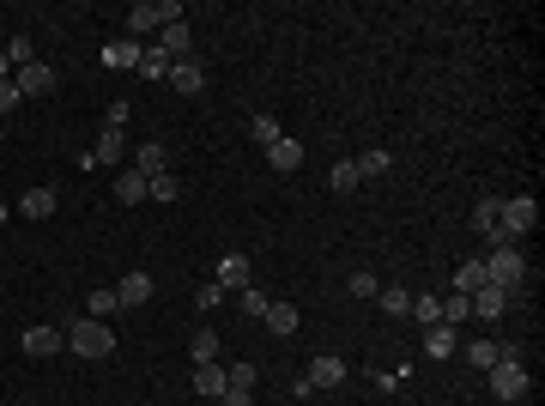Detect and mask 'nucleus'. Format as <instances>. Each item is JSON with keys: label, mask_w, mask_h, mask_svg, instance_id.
I'll return each mask as SVG.
<instances>
[{"label": "nucleus", "mask_w": 545, "mask_h": 406, "mask_svg": "<svg viewBox=\"0 0 545 406\" xmlns=\"http://www.w3.org/2000/svg\"><path fill=\"white\" fill-rule=\"evenodd\" d=\"M67 352L73 358H109V352H115V334H109L103 322H91V315H79L67 328Z\"/></svg>", "instance_id": "1"}, {"label": "nucleus", "mask_w": 545, "mask_h": 406, "mask_svg": "<svg viewBox=\"0 0 545 406\" xmlns=\"http://www.w3.org/2000/svg\"><path fill=\"white\" fill-rule=\"evenodd\" d=\"M485 285H503V291H521V285H527V261H521V249H497V255H491V261H485Z\"/></svg>", "instance_id": "2"}, {"label": "nucleus", "mask_w": 545, "mask_h": 406, "mask_svg": "<svg viewBox=\"0 0 545 406\" xmlns=\"http://www.w3.org/2000/svg\"><path fill=\"white\" fill-rule=\"evenodd\" d=\"M485 376H491V394H497V401H521V394H527V364H521L515 352H503Z\"/></svg>", "instance_id": "3"}, {"label": "nucleus", "mask_w": 545, "mask_h": 406, "mask_svg": "<svg viewBox=\"0 0 545 406\" xmlns=\"http://www.w3.org/2000/svg\"><path fill=\"white\" fill-rule=\"evenodd\" d=\"M533 225H540V206H533V195H515V201H503V212H497V231H503L509 243L527 237Z\"/></svg>", "instance_id": "4"}, {"label": "nucleus", "mask_w": 545, "mask_h": 406, "mask_svg": "<svg viewBox=\"0 0 545 406\" xmlns=\"http://www.w3.org/2000/svg\"><path fill=\"white\" fill-rule=\"evenodd\" d=\"M176 19H182V6H176V0H152V6L139 0L134 12H128V31L146 36V31H164V25H176Z\"/></svg>", "instance_id": "5"}, {"label": "nucleus", "mask_w": 545, "mask_h": 406, "mask_svg": "<svg viewBox=\"0 0 545 406\" xmlns=\"http://www.w3.org/2000/svg\"><path fill=\"white\" fill-rule=\"evenodd\" d=\"M515 298H521V291H515ZM515 298H509V291H503V285H478L473 298H467V309H473L478 322H503Z\"/></svg>", "instance_id": "6"}, {"label": "nucleus", "mask_w": 545, "mask_h": 406, "mask_svg": "<svg viewBox=\"0 0 545 406\" xmlns=\"http://www.w3.org/2000/svg\"><path fill=\"white\" fill-rule=\"evenodd\" d=\"M212 285L231 298V291H242L249 285V255H218V267H212Z\"/></svg>", "instance_id": "7"}, {"label": "nucleus", "mask_w": 545, "mask_h": 406, "mask_svg": "<svg viewBox=\"0 0 545 406\" xmlns=\"http://www.w3.org/2000/svg\"><path fill=\"white\" fill-rule=\"evenodd\" d=\"M12 85H19V98H43V92H55V68L31 61V68H19V73H12Z\"/></svg>", "instance_id": "8"}, {"label": "nucleus", "mask_w": 545, "mask_h": 406, "mask_svg": "<svg viewBox=\"0 0 545 406\" xmlns=\"http://www.w3.org/2000/svg\"><path fill=\"white\" fill-rule=\"evenodd\" d=\"M158 49H164L170 61H188V55H194V31L176 19V25H164V31H158Z\"/></svg>", "instance_id": "9"}, {"label": "nucleus", "mask_w": 545, "mask_h": 406, "mask_svg": "<svg viewBox=\"0 0 545 406\" xmlns=\"http://www.w3.org/2000/svg\"><path fill=\"white\" fill-rule=\"evenodd\" d=\"M61 346H67L61 328H25V352H31V358H55Z\"/></svg>", "instance_id": "10"}, {"label": "nucleus", "mask_w": 545, "mask_h": 406, "mask_svg": "<svg viewBox=\"0 0 545 406\" xmlns=\"http://www.w3.org/2000/svg\"><path fill=\"white\" fill-rule=\"evenodd\" d=\"M170 85L182 92V98H194V92H206V68L188 55V61H176V68H170Z\"/></svg>", "instance_id": "11"}, {"label": "nucleus", "mask_w": 545, "mask_h": 406, "mask_svg": "<svg viewBox=\"0 0 545 406\" xmlns=\"http://www.w3.org/2000/svg\"><path fill=\"white\" fill-rule=\"evenodd\" d=\"M103 68H122V73H139V43L134 36H115L109 49H103Z\"/></svg>", "instance_id": "12"}, {"label": "nucleus", "mask_w": 545, "mask_h": 406, "mask_svg": "<svg viewBox=\"0 0 545 406\" xmlns=\"http://www.w3.org/2000/svg\"><path fill=\"white\" fill-rule=\"evenodd\" d=\"M231 382H225V364H194V394L201 401H218Z\"/></svg>", "instance_id": "13"}, {"label": "nucleus", "mask_w": 545, "mask_h": 406, "mask_svg": "<svg viewBox=\"0 0 545 406\" xmlns=\"http://www.w3.org/2000/svg\"><path fill=\"white\" fill-rule=\"evenodd\" d=\"M115 298H122V309H139L152 298V273H128V279L115 285Z\"/></svg>", "instance_id": "14"}, {"label": "nucleus", "mask_w": 545, "mask_h": 406, "mask_svg": "<svg viewBox=\"0 0 545 406\" xmlns=\"http://www.w3.org/2000/svg\"><path fill=\"white\" fill-rule=\"evenodd\" d=\"M334 382H345L340 358H328V352H321V358H309V388H334Z\"/></svg>", "instance_id": "15"}, {"label": "nucleus", "mask_w": 545, "mask_h": 406, "mask_svg": "<svg viewBox=\"0 0 545 406\" xmlns=\"http://www.w3.org/2000/svg\"><path fill=\"white\" fill-rule=\"evenodd\" d=\"M267 164H272V170H304V146H297V139H285V134H279V139H272V146H267Z\"/></svg>", "instance_id": "16"}, {"label": "nucleus", "mask_w": 545, "mask_h": 406, "mask_svg": "<svg viewBox=\"0 0 545 406\" xmlns=\"http://www.w3.org/2000/svg\"><path fill=\"white\" fill-rule=\"evenodd\" d=\"M91 158H98V164H122V158H128V134L103 128V134H98V146H91Z\"/></svg>", "instance_id": "17"}, {"label": "nucleus", "mask_w": 545, "mask_h": 406, "mask_svg": "<svg viewBox=\"0 0 545 406\" xmlns=\"http://www.w3.org/2000/svg\"><path fill=\"white\" fill-rule=\"evenodd\" d=\"M134 170L146 176V182H152V176H164V139H146V146L134 152Z\"/></svg>", "instance_id": "18"}, {"label": "nucleus", "mask_w": 545, "mask_h": 406, "mask_svg": "<svg viewBox=\"0 0 545 406\" xmlns=\"http://www.w3.org/2000/svg\"><path fill=\"white\" fill-rule=\"evenodd\" d=\"M146 188H152V182H146L139 170H122V176H115V201H122V206H139V201H146Z\"/></svg>", "instance_id": "19"}, {"label": "nucleus", "mask_w": 545, "mask_h": 406, "mask_svg": "<svg viewBox=\"0 0 545 406\" xmlns=\"http://www.w3.org/2000/svg\"><path fill=\"white\" fill-rule=\"evenodd\" d=\"M454 346H461L454 328H443V322H437V328H424V358H454Z\"/></svg>", "instance_id": "20"}, {"label": "nucleus", "mask_w": 545, "mask_h": 406, "mask_svg": "<svg viewBox=\"0 0 545 406\" xmlns=\"http://www.w3.org/2000/svg\"><path fill=\"white\" fill-rule=\"evenodd\" d=\"M19 212H25V219H49V212H55V188H43V182H36V188H25Z\"/></svg>", "instance_id": "21"}, {"label": "nucleus", "mask_w": 545, "mask_h": 406, "mask_svg": "<svg viewBox=\"0 0 545 406\" xmlns=\"http://www.w3.org/2000/svg\"><path fill=\"white\" fill-rule=\"evenodd\" d=\"M503 352H509L503 339H473V346H467V364H473V370H491V364H497Z\"/></svg>", "instance_id": "22"}, {"label": "nucleus", "mask_w": 545, "mask_h": 406, "mask_svg": "<svg viewBox=\"0 0 545 406\" xmlns=\"http://www.w3.org/2000/svg\"><path fill=\"white\" fill-rule=\"evenodd\" d=\"M261 322H267V328H272L279 339H291V334H297V309H291V304H267V315H261Z\"/></svg>", "instance_id": "23"}, {"label": "nucleus", "mask_w": 545, "mask_h": 406, "mask_svg": "<svg viewBox=\"0 0 545 406\" xmlns=\"http://www.w3.org/2000/svg\"><path fill=\"white\" fill-rule=\"evenodd\" d=\"M170 55H164V49H158V43H152V49H139V73H146V79H170Z\"/></svg>", "instance_id": "24"}, {"label": "nucleus", "mask_w": 545, "mask_h": 406, "mask_svg": "<svg viewBox=\"0 0 545 406\" xmlns=\"http://www.w3.org/2000/svg\"><path fill=\"white\" fill-rule=\"evenodd\" d=\"M478 285H485V261H461V267H454V291H461V298H473Z\"/></svg>", "instance_id": "25"}, {"label": "nucleus", "mask_w": 545, "mask_h": 406, "mask_svg": "<svg viewBox=\"0 0 545 406\" xmlns=\"http://www.w3.org/2000/svg\"><path fill=\"white\" fill-rule=\"evenodd\" d=\"M328 182H334V195H351V188H358L364 176H358V164H351V158H340V164L328 170Z\"/></svg>", "instance_id": "26"}, {"label": "nucleus", "mask_w": 545, "mask_h": 406, "mask_svg": "<svg viewBox=\"0 0 545 406\" xmlns=\"http://www.w3.org/2000/svg\"><path fill=\"white\" fill-rule=\"evenodd\" d=\"M267 304H272V298L261 291V285H242V291H237V309H242V315H267Z\"/></svg>", "instance_id": "27"}, {"label": "nucleus", "mask_w": 545, "mask_h": 406, "mask_svg": "<svg viewBox=\"0 0 545 406\" xmlns=\"http://www.w3.org/2000/svg\"><path fill=\"white\" fill-rule=\"evenodd\" d=\"M407 315H418L424 328H437V322H443V298H412V309H407Z\"/></svg>", "instance_id": "28"}, {"label": "nucleus", "mask_w": 545, "mask_h": 406, "mask_svg": "<svg viewBox=\"0 0 545 406\" xmlns=\"http://www.w3.org/2000/svg\"><path fill=\"white\" fill-rule=\"evenodd\" d=\"M497 212H503V201H478V212H473V231H478V237H491V231H497Z\"/></svg>", "instance_id": "29"}, {"label": "nucleus", "mask_w": 545, "mask_h": 406, "mask_svg": "<svg viewBox=\"0 0 545 406\" xmlns=\"http://www.w3.org/2000/svg\"><path fill=\"white\" fill-rule=\"evenodd\" d=\"M351 164H358V176H388V164H394V158H388V152L375 146V152H364V158H351Z\"/></svg>", "instance_id": "30"}, {"label": "nucleus", "mask_w": 545, "mask_h": 406, "mask_svg": "<svg viewBox=\"0 0 545 406\" xmlns=\"http://www.w3.org/2000/svg\"><path fill=\"white\" fill-rule=\"evenodd\" d=\"M467 315H473V309H467V298H461V291H448V298H443V328H461Z\"/></svg>", "instance_id": "31"}, {"label": "nucleus", "mask_w": 545, "mask_h": 406, "mask_svg": "<svg viewBox=\"0 0 545 406\" xmlns=\"http://www.w3.org/2000/svg\"><path fill=\"white\" fill-rule=\"evenodd\" d=\"M194 364H218V334H212V328L194 334Z\"/></svg>", "instance_id": "32"}, {"label": "nucleus", "mask_w": 545, "mask_h": 406, "mask_svg": "<svg viewBox=\"0 0 545 406\" xmlns=\"http://www.w3.org/2000/svg\"><path fill=\"white\" fill-rule=\"evenodd\" d=\"M6 61H12V68H31V61H36V43H31V36H12V43H6Z\"/></svg>", "instance_id": "33"}, {"label": "nucleus", "mask_w": 545, "mask_h": 406, "mask_svg": "<svg viewBox=\"0 0 545 406\" xmlns=\"http://www.w3.org/2000/svg\"><path fill=\"white\" fill-rule=\"evenodd\" d=\"M255 364H249V358H237V364H231V370H225V382H231V388H242V394H249V388H255Z\"/></svg>", "instance_id": "34"}, {"label": "nucleus", "mask_w": 545, "mask_h": 406, "mask_svg": "<svg viewBox=\"0 0 545 406\" xmlns=\"http://www.w3.org/2000/svg\"><path fill=\"white\" fill-rule=\"evenodd\" d=\"M375 298H382L388 315H407V309H412V291H400V285H388V291H375Z\"/></svg>", "instance_id": "35"}, {"label": "nucleus", "mask_w": 545, "mask_h": 406, "mask_svg": "<svg viewBox=\"0 0 545 406\" xmlns=\"http://www.w3.org/2000/svg\"><path fill=\"white\" fill-rule=\"evenodd\" d=\"M249 134L261 139V146H272V139L285 134V128H279V115H255V122H249Z\"/></svg>", "instance_id": "36"}, {"label": "nucleus", "mask_w": 545, "mask_h": 406, "mask_svg": "<svg viewBox=\"0 0 545 406\" xmlns=\"http://www.w3.org/2000/svg\"><path fill=\"white\" fill-rule=\"evenodd\" d=\"M146 195H152V201H176V195H182V182L164 170V176H152V188H146Z\"/></svg>", "instance_id": "37"}, {"label": "nucleus", "mask_w": 545, "mask_h": 406, "mask_svg": "<svg viewBox=\"0 0 545 406\" xmlns=\"http://www.w3.org/2000/svg\"><path fill=\"white\" fill-rule=\"evenodd\" d=\"M91 322H103V315H109V309H122V298H115V291H91Z\"/></svg>", "instance_id": "38"}, {"label": "nucleus", "mask_w": 545, "mask_h": 406, "mask_svg": "<svg viewBox=\"0 0 545 406\" xmlns=\"http://www.w3.org/2000/svg\"><path fill=\"white\" fill-rule=\"evenodd\" d=\"M345 291H351V298H375L382 285H375V273H351V279H345Z\"/></svg>", "instance_id": "39"}, {"label": "nucleus", "mask_w": 545, "mask_h": 406, "mask_svg": "<svg viewBox=\"0 0 545 406\" xmlns=\"http://www.w3.org/2000/svg\"><path fill=\"white\" fill-rule=\"evenodd\" d=\"M128 115H134L128 103H109V109H103V128H115V134H122V128H128Z\"/></svg>", "instance_id": "40"}, {"label": "nucleus", "mask_w": 545, "mask_h": 406, "mask_svg": "<svg viewBox=\"0 0 545 406\" xmlns=\"http://www.w3.org/2000/svg\"><path fill=\"white\" fill-rule=\"evenodd\" d=\"M6 109H19V85H12V79H0V115H6Z\"/></svg>", "instance_id": "41"}, {"label": "nucleus", "mask_w": 545, "mask_h": 406, "mask_svg": "<svg viewBox=\"0 0 545 406\" xmlns=\"http://www.w3.org/2000/svg\"><path fill=\"white\" fill-rule=\"evenodd\" d=\"M212 406H255V401H249L242 388H225V394H218V401H212Z\"/></svg>", "instance_id": "42"}, {"label": "nucleus", "mask_w": 545, "mask_h": 406, "mask_svg": "<svg viewBox=\"0 0 545 406\" xmlns=\"http://www.w3.org/2000/svg\"><path fill=\"white\" fill-rule=\"evenodd\" d=\"M0 79H12V61H6V49H0Z\"/></svg>", "instance_id": "43"}, {"label": "nucleus", "mask_w": 545, "mask_h": 406, "mask_svg": "<svg viewBox=\"0 0 545 406\" xmlns=\"http://www.w3.org/2000/svg\"><path fill=\"white\" fill-rule=\"evenodd\" d=\"M0 225H6V201H0Z\"/></svg>", "instance_id": "44"}]
</instances>
